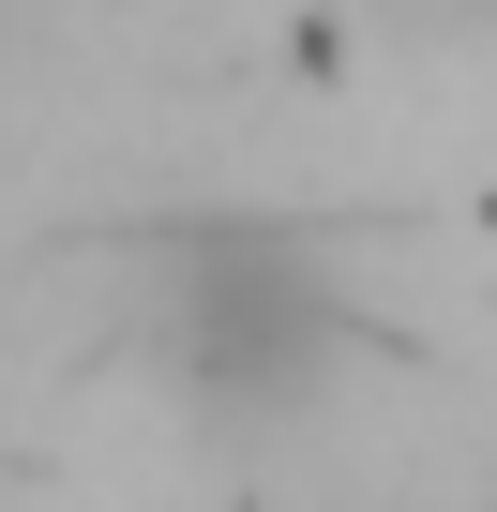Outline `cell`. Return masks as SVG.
Here are the masks:
<instances>
[{
	"label": "cell",
	"instance_id": "cell-1",
	"mask_svg": "<svg viewBox=\"0 0 497 512\" xmlns=\"http://www.w3.org/2000/svg\"><path fill=\"white\" fill-rule=\"evenodd\" d=\"M151 302H166V377H181L211 422H287V407L332 392L347 317H332L317 241L272 226V211H211V226H181L166 272H151Z\"/></svg>",
	"mask_w": 497,
	"mask_h": 512
}]
</instances>
